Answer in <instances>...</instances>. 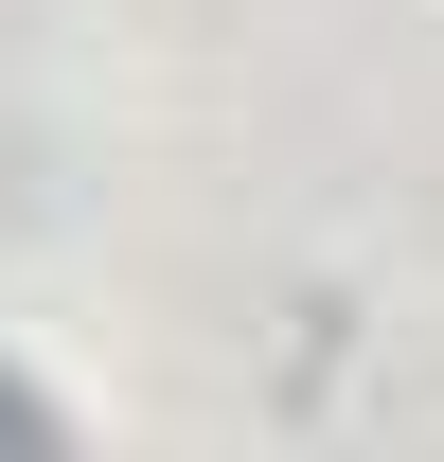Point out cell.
I'll return each mask as SVG.
<instances>
[{"label":"cell","mask_w":444,"mask_h":462,"mask_svg":"<svg viewBox=\"0 0 444 462\" xmlns=\"http://www.w3.org/2000/svg\"><path fill=\"white\" fill-rule=\"evenodd\" d=\"M0 445H54V409H36V392H0Z\"/></svg>","instance_id":"1"}]
</instances>
